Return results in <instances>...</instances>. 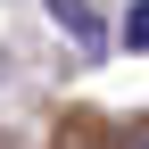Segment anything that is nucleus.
<instances>
[{
  "label": "nucleus",
  "mask_w": 149,
  "mask_h": 149,
  "mask_svg": "<svg viewBox=\"0 0 149 149\" xmlns=\"http://www.w3.org/2000/svg\"><path fill=\"white\" fill-rule=\"evenodd\" d=\"M50 17H58L66 33H91V8H83V0H50Z\"/></svg>",
  "instance_id": "nucleus-2"
},
{
  "label": "nucleus",
  "mask_w": 149,
  "mask_h": 149,
  "mask_svg": "<svg viewBox=\"0 0 149 149\" xmlns=\"http://www.w3.org/2000/svg\"><path fill=\"white\" fill-rule=\"evenodd\" d=\"M141 149H149V124H141Z\"/></svg>",
  "instance_id": "nucleus-3"
},
{
  "label": "nucleus",
  "mask_w": 149,
  "mask_h": 149,
  "mask_svg": "<svg viewBox=\"0 0 149 149\" xmlns=\"http://www.w3.org/2000/svg\"><path fill=\"white\" fill-rule=\"evenodd\" d=\"M116 42H124V50H149V0H133V8H124V25H116Z\"/></svg>",
  "instance_id": "nucleus-1"
}]
</instances>
